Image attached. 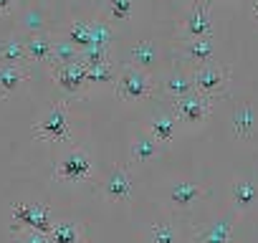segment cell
I'll return each mask as SVG.
<instances>
[{
    "mask_svg": "<svg viewBox=\"0 0 258 243\" xmlns=\"http://www.w3.org/2000/svg\"><path fill=\"white\" fill-rule=\"evenodd\" d=\"M114 89H116V96L121 101L140 104V101H145V99L152 96V91H155V76L147 69H140V66L129 64V66H124L116 74Z\"/></svg>",
    "mask_w": 258,
    "mask_h": 243,
    "instance_id": "1",
    "label": "cell"
},
{
    "mask_svg": "<svg viewBox=\"0 0 258 243\" xmlns=\"http://www.w3.org/2000/svg\"><path fill=\"white\" fill-rule=\"evenodd\" d=\"M33 135L48 142H66L71 140V116L63 104L48 106L33 125Z\"/></svg>",
    "mask_w": 258,
    "mask_h": 243,
    "instance_id": "2",
    "label": "cell"
},
{
    "mask_svg": "<svg viewBox=\"0 0 258 243\" xmlns=\"http://www.w3.org/2000/svg\"><path fill=\"white\" fill-rule=\"evenodd\" d=\"M91 170H94V162H91L89 152H84L81 147L66 150L56 162V177L66 180V183H81L91 175Z\"/></svg>",
    "mask_w": 258,
    "mask_h": 243,
    "instance_id": "3",
    "label": "cell"
},
{
    "mask_svg": "<svg viewBox=\"0 0 258 243\" xmlns=\"http://www.w3.org/2000/svg\"><path fill=\"white\" fill-rule=\"evenodd\" d=\"M53 225L51 210L43 203H18L13 208V230H41L48 233Z\"/></svg>",
    "mask_w": 258,
    "mask_h": 243,
    "instance_id": "4",
    "label": "cell"
},
{
    "mask_svg": "<svg viewBox=\"0 0 258 243\" xmlns=\"http://www.w3.org/2000/svg\"><path fill=\"white\" fill-rule=\"evenodd\" d=\"M210 111H213V96L208 94L190 91L175 99V116L177 122H185V125H200L203 119H208Z\"/></svg>",
    "mask_w": 258,
    "mask_h": 243,
    "instance_id": "5",
    "label": "cell"
},
{
    "mask_svg": "<svg viewBox=\"0 0 258 243\" xmlns=\"http://www.w3.org/2000/svg\"><path fill=\"white\" fill-rule=\"evenodd\" d=\"M228 79H230V71H228L225 66H220L218 61L200 64V66L195 69V74H192L195 91L208 94V96H213V94L223 91V89H225V84H228Z\"/></svg>",
    "mask_w": 258,
    "mask_h": 243,
    "instance_id": "6",
    "label": "cell"
},
{
    "mask_svg": "<svg viewBox=\"0 0 258 243\" xmlns=\"http://www.w3.org/2000/svg\"><path fill=\"white\" fill-rule=\"evenodd\" d=\"M53 81H56V86L63 89L66 94H81L84 89H89L86 64H84L81 58H76V61L53 66Z\"/></svg>",
    "mask_w": 258,
    "mask_h": 243,
    "instance_id": "7",
    "label": "cell"
},
{
    "mask_svg": "<svg viewBox=\"0 0 258 243\" xmlns=\"http://www.w3.org/2000/svg\"><path fill=\"white\" fill-rule=\"evenodd\" d=\"M104 195L114 203H126L135 195V175L129 172L124 165H116L109 170L104 177Z\"/></svg>",
    "mask_w": 258,
    "mask_h": 243,
    "instance_id": "8",
    "label": "cell"
},
{
    "mask_svg": "<svg viewBox=\"0 0 258 243\" xmlns=\"http://www.w3.org/2000/svg\"><path fill=\"white\" fill-rule=\"evenodd\" d=\"M182 36H185V41L187 38L213 36V16H210V8L205 3L190 6V11L182 18Z\"/></svg>",
    "mask_w": 258,
    "mask_h": 243,
    "instance_id": "9",
    "label": "cell"
},
{
    "mask_svg": "<svg viewBox=\"0 0 258 243\" xmlns=\"http://www.w3.org/2000/svg\"><path fill=\"white\" fill-rule=\"evenodd\" d=\"M203 195H205V188H203L200 183H192V180H175V183L167 188V200H170V205L177 208V210L192 208Z\"/></svg>",
    "mask_w": 258,
    "mask_h": 243,
    "instance_id": "10",
    "label": "cell"
},
{
    "mask_svg": "<svg viewBox=\"0 0 258 243\" xmlns=\"http://www.w3.org/2000/svg\"><path fill=\"white\" fill-rule=\"evenodd\" d=\"M230 200H233V208L238 213L253 208L258 203V183L250 177H235L230 185Z\"/></svg>",
    "mask_w": 258,
    "mask_h": 243,
    "instance_id": "11",
    "label": "cell"
},
{
    "mask_svg": "<svg viewBox=\"0 0 258 243\" xmlns=\"http://www.w3.org/2000/svg\"><path fill=\"white\" fill-rule=\"evenodd\" d=\"M26 56L31 61H51L53 56V36H48V31H38V33H28L26 38Z\"/></svg>",
    "mask_w": 258,
    "mask_h": 243,
    "instance_id": "12",
    "label": "cell"
},
{
    "mask_svg": "<svg viewBox=\"0 0 258 243\" xmlns=\"http://www.w3.org/2000/svg\"><path fill=\"white\" fill-rule=\"evenodd\" d=\"M160 150H162V145H160L147 130L140 132V135L132 140V145H129V155H132L135 162H150V160H155V157L160 155Z\"/></svg>",
    "mask_w": 258,
    "mask_h": 243,
    "instance_id": "13",
    "label": "cell"
},
{
    "mask_svg": "<svg viewBox=\"0 0 258 243\" xmlns=\"http://www.w3.org/2000/svg\"><path fill=\"white\" fill-rule=\"evenodd\" d=\"M177 116L175 114H155L152 119H150V125H147V132L160 142V145H165V142H172L175 140V135H177Z\"/></svg>",
    "mask_w": 258,
    "mask_h": 243,
    "instance_id": "14",
    "label": "cell"
},
{
    "mask_svg": "<svg viewBox=\"0 0 258 243\" xmlns=\"http://www.w3.org/2000/svg\"><path fill=\"white\" fill-rule=\"evenodd\" d=\"M230 235H233V215L225 213L220 215L215 223H210L195 243H230Z\"/></svg>",
    "mask_w": 258,
    "mask_h": 243,
    "instance_id": "15",
    "label": "cell"
},
{
    "mask_svg": "<svg viewBox=\"0 0 258 243\" xmlns=\"http://www.w3.org/2000/svg\"><path fill=\"white\" fill-rule=\"evenodd\" d=\"M253 132H255V109H253V104L243 101L233 111V135L238 140H248Z\"/></svg>",
    "mask_w": 258,
    "mask_h": 243,
    "instance_id": "16",
    "label": "cell"
},
{
    "mask_svg": "<svg viewBox=\"0 0 258 243\" xmlns=\"http://www.w3.org/2000/svg\"><path fill=\"white\" fill-rule=\"evenodd\" d=\"M129 58H132V66H140V69H147L150 71V66L152 64H157L160 61V46H157V41H137L132 48H129Z\"/></svg>",
    "mask_w": 258,
    "mask_h": 243,
    "instance_id": "17",
    "label": "cell"
},
{
    "mask_svg": "<svg viewBox=\"0 0 258 243\" xmlns=\"http://www.w3.org/2000/svg\"><path fill=\"white\" fill-rule=\"evenodd\" d=\"M185 56H187L190 61H195L198 66L213 61V56H215V41H213V36L187 38V41H185Z\"/></svg>",
    "mask_w": 258,
    "mask_h": 243,
    "instance_id": "18",
    "label": "cell"
},
{
    "mask_svg": "<svg viewBox=\"0 0 258 243\" xmlns=\"http://www.w3.org/2000/svg\"><path fill=\"white\" fill-rule=\"evenodd\" d=\"M23 61H28V56H26V41L21 36H8L0 41V64L23 66Z\"/></svg>",
    "mask_w": 258,
    "mask_h": 243,
    "instance_id": "19",
    "label": "cell"
},
{
    "mask_svg": "<svg viewBox=\"0 0 258 243\" xmlns=\"http://www.w3.org/2000/svg\"><path fill=\"white\" fill-rule=\"evenodd\" d=\"M86 81H89V89H104V86L114 84V81H116L114 64H111V61H104V64H91V66H86Z\"/></svg>",
    "mask_w": 258,
    "mask_h": 243,
    "instance_id": "20",
    "label": "cell"
},
{
    "mask_svg": "<svg viewBox=\"0 0 258 243\" xmlns=\"http://www.w3.org/2000/svg\"><path fill=\"white\" fill-rule=\"evenodd\" d=\"M26 79V66L18 64H0V96H8L13 94L21 81Z\"/></svg>",
    "mask_w": 258,
    "mask_h": 243,
    "instance_id": "21",
    "label": "cell"
},
{
    "mask_svg": "<svg viewBox=\"0 0 258 243\" xmlns=\"http://www.w3.org/2000/svg\"><path fill=\"white\" fill-rule=\"evenodd\" d=\"M48 240L51 243H81V228L71 220L53 223L48 230Z\"/></svg>",
    "mask_w": 258,
    "mask_h": 243,
    "instance_id": "22",
    "label": "cell"
},
{
    "mask_svg": "<svg viewBox=\"0 0 258 243\" xmlns=\"http://www.w3.org/2000/svg\"><path fill=\"white\" fill-rule=\"evenodd\" d=\"M76 58H81V48L76 43H71L66 36L53 38V56H51L53 66H61V64H69V61H76Z\"/></svg>",
    "mask_w": 258,
    "mask_h": 243,
    "instance_id": "23",
    "label": "cell"
},
{
    "mask_svg": "<svg viewBox=\"0 0 258 243\" xmlns=\"http://www.w3.org/2000/svg\"><path fill=\"white\" fill-rule=\"evenodd\" d=\"M165 89H167L170 96L180 99V96L195 91V84H192V76H190V74H185V71H172V74H167V79H165Z\"/></svg>",
    "mask_w": 258,
    "mask_h": 243,
    "instance_id": "24",
    "label": "cell"
},
{
    "mask_svg": "<svg viewBox=\"0 0 258 243\" xmlns=\"http://www.w3.org/2000/svg\"><path fill=\"white\" fill-rule=\"evenodd\" d=\"M66 38L71 43H76L79 48H86L91 43V21H84V18H74L66 28Z\"/></svg>",
    "mask_w": 258,
    "mask_h": 243,
    "instance_id": "25",
    "label": "cell"
},
{
    "mask_svg": "<svg viewBox=\"0 0 258 243\" xmlns=\"http://www.w3.org/2000/svg\"><path fill=\"white\" fill-rule=\"evenodd\" d=\"M111 38H114V28L109 26L106 18H94L91 21V43L89 46H106L111 48Z\"/></svg>",
    "mask_w": 258,
    "mask_h": 243,
    "instance_id": "26",
    "label": "cell"
},
{
    "mask_svg": "<svg viewBox=\"0 0 258 243\" xmlns=\"http://www.w3.org/2000/svg\"><path fill=\"white\" fill-rule=\"evenodd\" d=\"M150 240L152 243H177V230L172 223H165V220H157L150 230Z\"/></svg>",
    "mask_w": 258,
    "mask_h": 243,
    "instance_id": "27",
    "label": "cell"
},
{
    "mask_svg": "<svg viewBox=\"0 0 258 243\" xmlns=\"http://www.w3.org/2000/svg\"><path fill=\"white\" fill-rule=\"evenodd\" d=\"M140 0H109V16L114 21H124V18H132L137 11Z\"/></svg>",
    "mask_w": 258,
    "mask_h": 243,
    "instance_id": "28",
    "label": "cell"
},
{
    "mask_svg": "<svg viewBox=\"0 0 258 243\" xmlns=\"http://www.w3.org/2000/svg\"><path fill=\"white\" fill-rule=\"evenodd\" d=\"M23 243H51V240H48V233H41V230H26Z\"/></svg>",
    "mask_w": 258,
    "mask_h": 243,
    "instance_id": "29",
    "label": "cell"
},
{
    "mask_svg": "<svg viewBox=\"0 0 258 243\" xmlns=\"http://www.w3.org/2000/svg\"><path fill=\"white\" fill-rule=\"evenodd\" d=\"M16 6V0H0V13H8Z\"/></svg>",
    "mask_w": 258,
    "mask_h": 243,
    "instance_id": "30",
    "label": "cell"
},
{
    "mask_svg": "<svg viewBox=\"0 0 258 243\" xmlns=\"http://www.w3.org/2000/svg\"><path fill=\"white\" fill-rule=\"evenodd\" d=\"M253 11H255V18H258V3H255V8H253Z\"/></svg>",
    "mask_w": 258,
    "mask_h": 243,
    "instance_id": "31",
    "label": "cell"
}]
</instances>
